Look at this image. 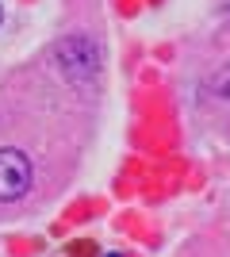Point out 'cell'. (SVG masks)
I'll return each instance as SVG.
<instances>
[{
  "label": "cell",
  "mask_w": 230,
  "mask_h": 257,
  "mask_svg": "<svg viewBox=\"0 0 230 257\" xmlns=\"http://www.w3.org/2000/svg\"><path fill=\"white\" fill-rule=\"evenodd\" d=\"M31 188V161L20 150H0V204H16Z\"/></svg>",
  "instance_id": "1"
},
{
  "label": "cell",
  "mask_w": 230,
  "mask_h": 257,
  "mask_svg": "<svg viewBox=\"0 0 230 257\" xmlns=\"http://www.w3.org/2000/svg\"><path fill=\"white\" fill-rule=\"evenodd\" d=\"M58 58H66V65L81 77H96V69H100V54L88 39H69V43H62L58 46Z\"/></svg>",
  "instance_id": "2"
},
{
  "label": "cell",
  "mask_w": 230,
  "mask_h": 257,
  "mask_svg": "<svg viewBox=\"0 0 230 257\" xmlns=\"http://www.w3.org/2000/svg\"><path fill=\"white\" fill-rule=\"evenodd\" d=\"M207 88H211V96H215V100H230V65H226V69H219V73L211 77Z\"/></svg>",
  "instance_id": "3"
},
{
  "label": "cell",
  "mask_w": 230,
  "mask_h": 257,
  "mask_svg": "<svg viewBox=\"0 0 230 257\" xmlns=\"http://www.w3.org/2000/svg\"><path fill=\"white\" fill-rule=\"evenodd\" d=\"M104 257H123V253H104Z\"/></svg>",
  "instance_id": "4"
},
{
  "label": "cell",
  "mask_w": 230,
  "mask_h": 257,
  "mask_svg": "<svg viewBox=\"0 0 230 257\" xmlns=\"http://www.w3.org/2000/svg\"><path fill=\"white\" fill-rule=\"evenodd\" d=\"M0 16H4V12H0Z\"/></svg>",
  "instance_id": "5"
}]
</instances>
